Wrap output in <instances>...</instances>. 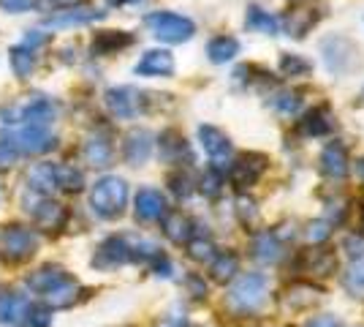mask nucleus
<instances>
[{
    "instance_id": "f257e3e1",
    "label": "nucleus",
    "mask_w": 364,
    "mask_h": 327,
    "mask_svg": "<svg viewBox=\"0 0 364 327\" xmlns=\"http://www.w3.org/2000/svg\"><path fill=\"white\" fill-rule=\"evenodd\" d=\"M267 300V276L242 273L228 289V308L237 313H256Z\"/></svg>"
},
{
    "instance_id": "f03ea898",
    "label": "nucleus",
    "mask_w": 364,
    "mask_h": 327,
    "mask_svg": "<svg viewBox=\"0 0 364 327\" xmlns=\"http://www.w3.org/2000/svg\"><path fill=\"white\" fill-rule=\"evenodd\" d=\"M90 204H92V210L101 218H107V221L120 218L122 213H125V204H128V183H125L122 177H114V175L101 177V180L92 186Z\"/></svg>"
},
{
    "instance_id": "7ed1b4c3",
    "label": "nucleus",
    "mask_w": 364,
    "mask_h": 327,
    "mask_svg": "<svg viewBox=\"0 0 364 327\" xmlns=\"http://www.w3.org/2000/svg\"><path fill=\"white\" fill-rule=\"evenodd\" d=\"M144 22L152 31V36L164 44H185L196 33V22L191 16L174 14V11H152L144 16Z\"/></svg>"
},
{
    "instance_id": "20e7f679",
    "label": "nucleus",
    "mask_w": 364,
    "mask_h": 327,
    "mask_svg": "<svg viewBox=\"0 0 364 327\" xmlns=\"http://www.w3.org/2000/svg\"><path fill=\"white\" fill-rule=\"evenodd\" d=\"M321 16H323L321 0H294L280 16V28L291 38H304L321 22Z\"/></svg>"
},
{
    "instance_id": "39448f33",
    "label": "nucleus",
    "mask_w": 364,
    "mask_h": 327,
    "mask_svg": "<svg viewBox=\"0 0 364 327\" xmlns=\"http://www.w3.org/2000/svg\"><path fill=\"white\" fill-rule=\"evenodd\" d=\"M38 246V237L33 229L22 227V224H9L3 232H0V256L11 265H22L28 262Z\"/></svg>"
},
{
    "instance_id": "423d86ee",
    "label": "nucleus",
    "mask_w": 364,
    "mask_h": 327,
    "mask_svg": "<svg viewBox=\"0 0 364 327\" xmlns=\"http://www.w3.org/2000/svg\"><path fill=\"white\" fill-rule=\"evenodd\" d=\"M321 55H323L326 71L334 77H343L359 61V47L350 41L348 36H326L321 41Z\"/></svg>"
},
{
    "instance_id": "0eeeda50",
    "label": "nucleus",
    "mask_w": 364,
    "mask_h": 327,
    "mask_svg": "<svg viewBox=\"0 0 364 327\" xmlns=\"http://www.w3.org/2000/svg\"><path fill=\"white\" fill-rule=\"evenodd\" d=\"M269 167V156H264V153H240V156L234 158V164H231V170H228V180H231V186L245 191V188L256 186L258 180L264 177V172Z\"/></svg>"
},
{
    "instance_id": "6e6552de",
    "label": "nucleus",
    "mask_w": 364,
    "mask_h": 327,
    "mask_svg": "<svg viewBox=\"0 0 364 327\" xmlns=\"http://www.w3.org/2000/svg\"><path fill=\"white\" fill-rule=\"evenodd\" d=\"M198 142H201V150L213 158V164L220 170V164L231 158V140H228L226 131H220L218 125H198Z\"/></svg>"
},
{
    "instance_id": "1a4fd4ad",
    "label": "nucleus",
    "mask_w": 364,
    "mask_h": 327,
    "mask_svg": "<svg viewBox=\"0 0 364 327\" xmlns=\"http://www.w3.org/2000/svg\"><path fill=\"white\" fill-rule=\"evenodd\" d=\"M134 213L139 221L152 224V221H161L168 213L166 197L158 191V188H139L136 199H134Z\"/></svg>"
},
{
    "instance_id": "9d476101",
    "label": "nucleus",
    "mask_w": 364,
    "mask_h": 327,
    "mask_svg": "<svg viewBox=\"0 0 364 327\" xmlns=\"http://www.w3.org/2000/svg\"><path fill=\"white\" fill-rule=\"evenodd\" d=\"M107 107L114 118L131 120V118H136L139 109H141V95H139V90L125 88V85L122 88H112V90H107Z\"/></svg>"
},
{
    "instance_id": "9b49d317",
    "label": "nucleus",
    "mask_w": 364,
    "mask_h": 327,
    "mask_svg": "<svg viewBox=\"0 0 364 327\" xmlns=\"http://www.w3.org/2000/svg\"><path fill=\"white\" fill-rule=\"evenodd\" d=\"M350 170V158L346 145L340 140H332L323 150H321V172L332 180H343Z\"/></svg>"
},
{
    "instance_id": "f8f14e48",
    "label": "nucleus",
    "mask_w": 364,
    "mask_h": 327,
    "mask_svg": "<svg viewBox=\"0 0 364 327\" xmlns=\"http://www.w3.org/2000/svg\"><path fill=\"white\" fill-rule=\"evenodd\" d=\"M131 259V243L125 237H109L104 240L95 256H92V265L101 267V270H109V267H120Z\"/></svg>"
},
{
    "instance_id": "ddd939ff",
    "label": "nucleus",
    "mask_w": 364,
    "mask_h": 327,
    "mask_svg": "<svg viewBox=\"0 0 364 327\" xmlns=\"http://www.w3.org/2000/svg\"><path fill=\"white\" fill-rule=\"evenodd\" d=\"M122 156L131 167H141L147 164V158L152 156V134L144 131V128H131L125 134V142H122Z\"/></svg>"
},
{
    "instance_id": "4468645a",
    "label": "nucleus",
    "mask_w": 364,
    "mask_h": 327,
    "mask_svg": "<svg viewBox=\"0 0 364 327\" xmlns=\"http://www.w3.org/2000/svg\"><path fill=\"white\" fill-rule=\"evenodd\" d=\"M299 134L304 137H326L334 131V112L326 104H318V107L307 109L299 120Z\"/></svg>"
},
{
    "instance_id": "2eb2a0df",
    "label": "nucleus",
    "mask_w": 364,
    "mask_h": 327,
    "mask_svg": "<svg viewBox=\"0 0 364 327\" xmlns=\"http://www.w3.org/2000/svg\"><path fill=\"white\" fill-rule=\"evenodd\" d=\"M158 153L166 164H182V161H193V153H191V145L182 137L180 131L168 128L158 137Z\"/></svg>"
},
{
    "instance_id": "dca6fc26",
    "label": "nucleus",
    "mask_w": 364,
    "mask_h": 327,
    "mask_svg": "<svg viewBox=\"0 0 364 327\" xmlns=\"http://www.w3.org/2000/svg\"><path fill=\"white\" fill-rule=\"evenodd\" d=\"M136 74L141 77H171L174 74V55L168 49H147L136 63Z\"/></svg>"
},
{
    "instance_id": "f3484780",
    "label": "nucleus",
    "mask_w": 364,
    "mask_h": 327,
    "mask_svg": "<svg viewBox=\"0 0 364 327\" xmlns=\"http://www.w3.org/2000/svg\"><path fill=\"white\" fill-rule=\"evenodd\" d=\"M14 145L19 153H44L55 147V137L41 125H25L22 134L14 137Z\"/></svg>"
},
{
    "instance_id": "a211bd4d",
    "label": "nucleus",
    "mask_w": 364,
    "mask_h": 327,
    "mask_svg": "<svg viewBox=\"0 0 364 327\" xmlns=\"http://www.w3.org/2000/svg\"><path fill=\"white\" fill-rule=\"evenodd\" d=\"M318 295L321 289L316 284H310V281H294L289 289H286V295H283V306L289 311H304V308H310L318 300Z\"/></svg>"
},
{
    "instance_id": "6ab92c4d",
    "label": "nucleus",
    "mask_w": 364,
    "mask_h": 327,
    "mask_svg": "<svg viewBox=\"0 0 364 327\" xmlns=\"http://www.w3.org/2000/svg\"><path fill=\"white\" fill-rule=\"evenodd\" d=\"M33 218L36 224L46 229V232H60L65 227V218H68V210L63 204L52 202V199H41V202L33 207Z\"/></svg>"
},
{
    "instance_id": "aec40b11",
    "label": "nucleus",
    "mask_w": 364,
    "mask_h": 327,
    "mask_svg": "<svg viewBox=\"0 0 364 327\" xmlns=\"http://www.w3.org/2000/svg\"><path fill=\"white\" fill-rule=\"evenodd\" d=\"M164 232H166L168 240L177 243V246L188 243V240L196 234L193 232V221L185 216L182 210H171V213L164 216Z\"/></svg>"
},
{
    "instance_id": "412c9836",
    "label": "nucleus",
    "mask_w": 364,
    "mask_h": 327,
    "mask_svg": "<svg viewBox=\"0 0 364 327\" xmlns=\"http://www.w3.org/2000/svg\"><path fill=\"white\" fill-rule=\"evenodd\" d=\"M250 251H253V256H256L258 262H264V265H272V262H277L283 256L280 237L274 232H258L253 237V243H250Z\"/></svg>"
},
{
    "instance_id": "4be33fe9",
    "label": "nucleus",
    "mask_w": 364,
    "mask_h": 327,
    "mask_svg": "<svg viewBox=\"0 0 364 327\" xmlns=\"http://www.w3.org/2000/svg\"><path fill=\"white\" fill-rule=\"evenodd\" d=\"M68 279V273L63 270L60 265H44L38 267L36 273H31V279H28V286H31L33 292H38V295H46V292H52L58 284Z\"/></svg>"
},
{
    "instance_id": "5701e85b",
    "label": "nucleus",
    "mask_w": 364,
    "mask_h": 327,
    "mask_svg": "<svg viewBox=\"0 0 364 327\" xmlns=\"http://www.w3.org/2000/svg\"><path fill=\"white\" fill-rule=\"evenodd\" d=\"M131 44H134V36H131V33L104 31V33H95L90 49H92V55H114V52L131 47Z\"/></svg>"
},
{
    "instance_id": "b1692460",
    "label": "nucleus",
    "mask_w": 364,
    "mask_h": 327,
    "mask_svg": "<svg viewBox=\"0 0 364 327\" xmlns=\"http://www.w3.org/2000/svg\"><path fill=\"white\" fill-rule=\"evenodd\" d=\"M28 303H25V297L19 295H11V292H6V295H0V325H22V322H28Z\"/></svg>"
},
{
    "instance_id": "393cba45",
    "label": "nucleus",
    "mask_w": 364,
    "mask_h": 327,
    "mask_svg": "<svg viewBox=\"0 0 364 327\" xmlns=\"http://www.w3.org/2000/svg\"><path fill=\"white\" fill-rule=\"evenodd\" d=\"M104 11H95V9H60V14L49 16L44 25L46 28H68V25H87L101 19Z\"/></svg>"
},
{
    "instance_id": "a878e982",
    "label": "nucleus",
    "mask_w": 364,
    "mask_h": 327,
    "mask_svg": "<svg viewBox=\"0 0 364 327\" xmlns=\"http://www.w3.org/2000/svg\"><path fill=\"white\" fill-rule=\"evenodd\" d=\"M245 25H247V31L264 33V36H277V31H280V19L269 11H264L261 6H247Z\"/></svg>"
},
{
    "instance_id": "bb28decb",
    "label": "nucleus",
    "mask_w": 364,
    "mask_h": 327,
    "mask_svg": "<svg viewBox=\"0 0 364 327\" xmlns=\"http://www.w3.org/2000/svg\"><path fill=\"white\" fill-rule=\"evenodd\" d=\"M240 55V41L234 36H215L213 41L207 44V58L215 66H223V63L234 61Z\"/></svg>"
},
{
    "instance_id": "cd10ccee",
    "label": "nucleus",
    "mask_w": 364,
    "mask_h": 327,
    "mask_svg": "<svg viewBox=\"0 0 364 327\" xmlns=\"http://www.w3.org/2000/svg\"><path fill=\"white\" fill-rule=\"evenodd\" d=\"M237 273H240V256H237L234 251H220V254H215V259L210 262V276H213V281L226 284V281H231Z\"/></svg>"
},
{
    "instance_id": "c85d7f7f",
    "label": "nucleus",
    "mask_w": 364,
    "mask_h": 327,
    "mask_svg": "<svg viewBox=\"0 0 364 327\" xmlns=\"http://www.w3.org/2000/svg\"><path fill=\"white\" fill-rule=\"evenodd\" d=\"M112 156H114V150H112V142L107 137H90V140L85 142V158H87V164L95 167V170L109 167Z\"/></svg>"
},
{
    "instance_id": "c756f323",
    "label": "nucleus",
    "mask_w": 364,
    "mask_h": 327,
    "mask_svg": "<svg viewBox=\"0 0 364 327\" xmlns=\"http://www.w3.org/2000/svg\"><path fill=\"white\" fill-rule=\"evenodd\" d=\"M79 284H76V279H68L63 281V284H58L52 292H46V306L49 308H68V306H74L76 300H79Z\"/></svg>"
},
{
    "instance_id": "7c9ffc66",
    "label": "nucleus",
    "mask_w": 364,
    "mask_h": 327,
    "mask_svg": "<svg viewBox=\"0 0 364 327\" xmlns=\"http://www.w3.org/2000/svg\"><path fill=\"white\" fill-rule=\"evenodd\" d=\"M28 188H31L33 194H49V191H55L58 183H55V167L52 164H36L31 172H28Z\"/></svg>"
},
{
    "instance_id": "2f4dec72",
    "label": "nucleus",
    "mask_w": 364,
    "mask_h": 327,
    "mask_svg": "<svg viewBox=\"0 0 364 327\" xmlns=\"http://www.w3.org/2000/svg\"><path fill=\"white\" fill-rule=\"evenodd\" d=\"M334 267H337V256L332 251H307L304 254V270L313 273V276H332Z\"/></svg>"
},
{
    "instance_id": "473e14b6",
    "label": "nucleus",
    "mask_w": 364,
    "mask_h": 327,
    "mask_svg": "<svg viewBox=\"0 0 364 327\" xmlns=\"http://www.w3.org/2000/svg\"><path fill=\"white\" fill-rule=\"evenodd\" d=\"M19 118L28 125H41V128H46V125L52 123V118H55V107L46 98H36L33 104H28V107L22 109Z\"/></svg>"
},
{
    "instance_id": "72a5a7b5",
    "label": "nucleus",
    "mask_w": 364,
    "mask_h": 327,
    "mask_svg": "<svg viewBox=\"0 0 364 327\" xmlns=\"http://www.w3.org/2000/svg\"><path fill=\"white\" fill-rule=\"evenodd\" d=\"M55 183L58 188L68 191V194H79L85 188V175L76 170V167H55Z\"/></svg>"
},
{
    "instance_id": "f704fd0d",
    "label": "nucleus",
    "mask_w": 364,
    "mask_h": 327,
    "mask_svg": "<svg viewBox=\"0 0 364 327\" xmlns=\"http://www.w3.org/2000/svg\"><path fill=\"white\" fill-rule=\"evenodd\" d=\"M280 71L286 77H307L313 71V63L304 61L302 55H294V52H283L280 55Z\"/></svg>"
},
{
    "instance_id": "c9c22d12",
    "label": "nucleus",
    "mask_w": 364,
    "mask_h": 327,
    "mask_svg": "<svg viewBox=\"0 0 364 327\" xmlns=\"http://www.w3.org/2000/svg\"><path fill=\"white\" fill-rule=\"evenodd\" d=\"M272 107L283 115V118H294L302 109V93L299 90H280L272 98Z\"/></svg>"
},
{
    "instance_id": "e433bc0d",
    "label": "nucleus",
    "mask_w": 364,
    "mask_h": 327,
    "mask_svg": "<svg viewBox=\"0 0 364 327\" xmlns=\"http://www.w3.org/2000/svg\"><path fill=\"white\" fill-rule=\"evenodd\" d=\"M188 254H191V259H196V262H213L215 259V243L210 237H191L188 243Z\"/></svg>"
},
{
    "instance_id": "4c0bfd02",
    "label": "nucleus",
    "mask_w": 364,
    "mask_h": 327,
    "mask_svg": "<svg viewBox=\"0 0 364 327\" xmlns=\"http://www.w3.org/2000/svg\"><path fill=\"white\" fill-rule=\"evenodd\" d=\"M33 66H36V61H33V49L28 47H14L11 49V68H14L16 77H31L33 74Z\"/></svg>"
},
{
    "instance_id": "58836bf2",
    "label": "nucleus",
    "mask_w": 364,
    "mask_h": 327,
    "mask_svg": "<svg viewBox=\"0 0 364 327\" xmlns=\"http://www.w3.org/2000/svg\"><path fill=\"white\" fill-rule=\"evenodd\" d=\"M223 172L218 170V167H210V170L201 175V180H198V188H201V194L204 197H218L220 191H223Z\"/></svg>"
},
{
    "instance_id": "ea45409f",
    "label": "nucleus",
    "mask_w": 364,
    "mask_h": 327,
    "mask_svg": "<svg viewBox=\"0 0 364 327\" xmlns=\"http://www.w3.org/2000/svg\"><path fill=\"white\" fill-rule=\"evenodd\" d=\"M168 188L174 191L177 199H188L193 194V180L188 172H174V175H168Z\"/></svg>"
},
{
    "instance_id": "a19ab883",
    "label": "nucleus",
    "mask_w": 364,
    "mask_h": 327,
    "mask_svg": "<svg viewBox=\"0 0 364 327\" xmlns=\"http://www.w3.org/2000/svg\"><path fill=\"white\" fill-rule=\"evenodd\" d=\"M237 216H240V221H242L245 227L256 224V218H258L256 199H250V197H240V199H237Z\"/></svg>"
},
{
    "instance_id": "79ce46f5",
    "label": "nucleus",
    "mask_w": 364,
    "mask_h": 327,
    "mask_svg": "<svg viewBox=\"0 0 364 327\" xmlns=\"http://www.w3.org/2000/svg\"><path fill=\"white\" fill-rule=\"evenodd\" d=\"M307 237H310V243H326L329 237H332V221H313L310 227H307Z\"/></svg>"
},
{
    "instance_id": "37998d69",
    "label": "nucleus",
    "mask_w": 364,
    "mask_h": 327,
    "mask_svg": "<svg viewBox=\"0 0 364 327\" xmlns=\"http://www.w3.org/2000/svg\"><path fill=\"white\" fill-rule=\"evenodd\" d=\"M343 249H346V254H348L353 262H356V259H364V237L362 234H348L346 243H343Z\"/></svg>"
},
{
    "instance_id": "c03bdc74",
    "label": "nucleus",
    "mask_w": 364,
    "mask_h": 327,
    "mask_svg": "<svg viewBox=\"0 0 364 327\" xmlns=\"http://www.w3.org/2000/svg\"><path fill=\"white\" fill-rule=\"evenodd\" d=\"M346 286H348L350 292H362L364 289V262L350 267L348 276H346Z\"/></svg>"
},
{
    "instance_id": "a18cd8bd",
    "label": "nucleus",
    "mask_w": 364,
    "mask_h": 327,
    "mask_svg": "<svg viewBox=\"0 0 364 327\" xmlns=\"http://www.w3.org/2000/svg\"><path fill=\"white\" fill-rule=\"evenodd\" d=\"M16 158H19V150L14 140H0V167H11Z\"/></svg>"
},
{
    "instance_id": "49530a36",
    "label": "nucleus",
    "mask_w": 364,
    "mask_h": 327,
    "mask_svg": "<svg viewBox=\"0 0 364 327\" xmlns=\"http://www.w3.org/2000/svg\"><path fill=\"white\" fill-rule=\"evenodd\" d=\"M38 0H0V9L9 11V14H22V11H31Z\"/></svg>"
},
{
    "instance_id": "de8ad7c7",
    "label": "nucleus",
    "mask_w": 364,
    "mask_h": 327,
    "mask_svg": "<svg viewBox=\"0 0 364 327\" xmlns=\"http://www.w3.org/2000/svg\"><path fill=\"white\" fill-rule=\"evenodd\" d=\"M304 327H343V322L332 316V313H321V316H313V319H307Z\"/></svg>"
},
{
    "instance_id": "09e8293b",
    "label": "nucleus",
    "mask_w": 364,
    "mask_h": 327,
    "mask_svg": "<svg viewBox=\"0 0 364 327\" xmlns=\"http://www.w3.org/2000/svg\"><path fill=\"white\" fill-rule=\"evenodd\" d=\"M158 327H188V316L182 311H171L158 322Z\"/></svg>"
},
{
    "instance_id": "8fccbe9b",
    "label": "nucleus",
    "mask_w": 364,
    "mask_h": 327,
    "mask_svg": "<svg viewBox=\"0 0 364 327\" xmlns=\"http://www.w3.org/2000/svg\"><path fill=\"white\" fill-rule=\"evenodd\" d=\"M28 325L49 327V311H44V308H31V311H28Z\"/></svg>"
},
{
    "instance_id": "3c124183",
    "label": "nucleus",
    "mask_w": 364,
    "mask_h": 327,
    "mask_svg": "<svg viewBox=\"0 0 364 327\" xmlns=\"http://www.w3.org/2000/svg\"><path fill=\"white\" fill-rule=\"evenodd\" d=\"M188 286L193 289V295L196 297H207V284L198 279V276H191V279H188Z\"/></svg>"
},
{
    "instance_id": "603ef678",
    "label": "nucleus",
    "mask_w": 364,
    "mask_h": 327,
    "mask_svg": "<svg viewBox=\"0 0 364 327\" xmlns=\"http://www.w3.org/2000/svg\"><path fill=\"white\" fill-rule=\"evenodd\" d=\"M353 170H356V177L364 183V158H356V164H353Z\"/></svg>"
},
{
    "instance_id": "864d4df0",
    "label": "nucleus",
    "mask_w": 364,
    "mask_h": 327,
    "mask_svg": "<svg viewBox=\"0 0 364 327\" xmlns=\"http://www.w3.org/2000/svg\"><path fill=\"white\" fill-rule=\"evenodd\" d=\"M359 98H362V101H359V104H364V90H362V95H359Z\"/></svg>"
},
{
    "instance_id": "5fc2aeb1",
    "label": "nucleus",
    "mask_w": 364,
    "mask_h": 327,
    "mask_svg": "<svg viewBox=\"0 0 364 327\" xmlns=\"http://www.w3.org/2000/svg\"><path fill=\"white\" fill-rule=\"evenodd\" d=\"M362 227H364V216H362Z\"/></svg>"
}]
</instances>
